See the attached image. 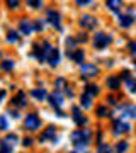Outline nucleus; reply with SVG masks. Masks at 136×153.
Masks as SVG:
<instances>
[{"label":"nucleus","instance_id":"nucleus-20","mask_svg":"<svg viewBox=\"0 0 136 153\" xmlns=\"http://www.w3.org/2000/svg\"><path fill=\"white\" fill-rule=\"evenodd\" d=\"M128 148H129V146H128V143H126V141H119L117 145H116V152H117V153H126V152H128Z\"/></svg>","mask_w":136,"mask_h":153},{"label":"nucleus","instance_id":"nucleus-38","mask_svg":"<svg viewBox=\"0 0 136 153\" xmlns=\"http://www.w3.org/2000/svg\"><path fill=\"white\" fill-rule=\"evenodd\" d=\"M34 29L41 31V29H43V22H36V24H34Z\"/></svg>","mask_w":136,"mask_h":153},{"label":"nucleus","instance_id":"nucleus-4","mask_svg":"<svg viewBox=\"0 0 136 153\" xmlns=\"http://www.w3.org/2000/svg\"><path fill=\"white\" fill-rule=\"evenodd\" d=\"M24 126H26V129H29V131H36L39 126H41V121H39V117L36 114H29L26 117V121H24Z\"/></svg>","mask_w":136,"mask_h":153},{"label":"nucleus","instance_id":"nucleus-10","mask_svg":"<svg viewBox=\"0 0 136 153\" xmlns=\"http://www.w3.org/2000/svg\"><path fill=\"white\" fill-rule=\"evenodd\" d=\"M19 27H21V33L22 34H31L34 31L33 21H27V19H22L21 24H19Z\"/></svg>","mask_w":136,"mask_h":153},{"label":"nucleus","instance_id":"nucleus-19","mask_svg":"<svg viewBox=\"0 0 136 153\" xmlns=\"http://www.w3.org/2000/svg\"><path fill=\"white\" fill-rule=\"evenodd\" d=\"M121 5H123V4H121L119 0H109V2H107V7L111 9V10H114V12L119 10Z\"/></svg>","mask_w":136,"mask_h":153},{"label":"nucleus","instance_id":"nucleus-28","mask_svg":"<svg viewBox=\"0 0 136 153\" xmlns=\"http://www.w3.org/2000/svg\"><path fill=\"white\" fill-rule=\"evenodd\" d=\"M66 87H68V85H66L65 78H58V80H56V88H63V90H65Z\"/></svg>","mask_w":136,"mask_h":153},{"label":"nucleus","instance_id":"nucleus-24","mask_svg":"<svg viewBox=\"0 0 136 153\" xmlns=\"http://www.w3.org/2000/svg\"><path fill=\"white\" fill-rule=\"evenodd\" d=\"M0 68H2V70H5V71L12 70V68H14V61H12V60L2 61V65H0Z\"/></svg>","mask_w":136,"mask_h":153},{"label":"nucleus","instance_id":"nucleus-14","mask_svg":"<svg viewBox=\"0 0 136 153\" xmlns=\"http://www.w3.org/2000/svg\"><path fill=\"white\" fill-rule=\"evenodd\" d=\"M31 95H33V97H36L38 100H43V99L48 97V94H46V90H44V88H33V90H31Z\"/></svg>","mask_w":136,"mask_h":153},{"label":"nucleus","instance_id":"nucleus-30","mask_svg":"<svg viewBox=\"0 0 136 153\" xmlns=\"http://www.w3.org/2000/svg\"><path fill=\"white\" fill-rule=\"evenodd\" d=\"M128 116H131V117H135V119H136V105H129V109H128Z\"/></svg>","mask_w":136,"mask_h":153},{"label":"nucleus","instance_id":"nucleus-6","mask_svg":"<svg viewBox=\"0 0 136 153\" xmlns=\"http://www.w3.org/2000/svg\"><path fill=\"white\" fill-rule=\"evenodd\" d=\"M49 102H51V105L56 107V109H60L61 105H63V95H61L60 90H54V92L49 95Z\"/></svg>","mask_w":136,"mask_h":153},{"label":"nucleus","instance_id":"nucleus-22","mask_svg":"<svg viewBox=\"0 0 136 153\" xmlns=\"http://www.w3.org/2000/svg\"><path fill=\"white\" fill-rule=\"evenodd\" d=\"M85 94H88L90 97H94V95H97V94H99V87H97V85H87Z\"/></svg>","mask_w":136,"mask_h":153},{"label":"nucleus","instance_id":"nucleus-3","mask_svg":"<svg viewBox=\"0 0 136 153\" xmlns=\"http://www.w3.org/2000/svg\"><path fill=\"white\" fill-rule=\"evenodd\" d=\"M109 43H111V36H107V34L97 33L94 36V46L97 49H104L106 46H109Z\"/></svg>","mask_w":136,"mask_h":153},{"label":"nucleus","instance_id":"nucleus-31","mask_svg":"<svg viewBox=\"0 0 136 153\" xmlns=\"http://www.w3.org/2000/svg\"><path fill=\"white\" fill-rule=\"evenodd\" d=\"M0 129H7V119L4 116H0Z\"/></svg>","mask_w":136,"mask_h":153},{"label":"nucleus","instance_id":"nucleus-1","mask_svg":"<svg viewBox=\"0 0 136 153\" xmlns=\"http://www.w3.org/2000/svg\"><path fill=\"white\" fill-rule=\"evenodd\" d=\"M90 138H92V133L88 129H77V131L71 133V141L75 146H87L90 143Z\"/></svg>","mask_w":136,"mask_h":153},{"label":"nucleus","instance_id":"nucleus-41","mask_svg":"<svg viewBox=\"0 0 136 153\" xmlns=\"http://www.w3.org/2000/svg\"><path fill=\"white\" fill-rule=\"evenodd\" d=\"M4 97H5V92H0V100H2Z\"/></svg>","mask_w":136,"mask_h":153},{"label":"nucleus","instance_id":"nucleus-39","mask_svg":"<svg viewBox=\"0 0 136 153\" xmlns=\"http://www.w3.org/2000/svg\"><path fill=\"white\" fill-rule=\"evenodd\" d=\"M78 41H82V43H85V41H87V36H80V38H78Z\"/></svg>","mask_w":136,"mask_h":153},{"label":"nucleus","instance_id":"nucleus-36","mask_svg":"<svg viewBox=\"0 0 136 153\" xmlns=\"http://www.w3.org/2000/svg\"><path fill=\"white\" fill-rule=\"evenodd\" d=\"M22 145H24V146H31V145H33V140H31V138H26V140L22 141Z\"/></svg>","mask_w":136,"mask_h":153},{"label":"nucleus","instance_id":"nucleus-29","mask_svg":"<svg viewBox=\"0 0 136 153\" xmlns=\"http://www.w3.org/2000/svg\"><path fill=\"white\" fill-rule=\"evenodd\" d=\"M27 5L38 9V7H43V2H39V0H29V2H27Z\"/></svg>","mask_w":136,"mask_h":153},{"label":"nucleus","instance_id":"nucleus-8","mask_svg":"<svg viewBox=\"0 0 136 153\" xmlns=\"http://www.w3.org/2000/svg\"><path fill=\"white\" fill-rule=\"evenodd\" d=\"M131 129V126L126 123V121L119 119V121H116L114 123V133L116 134H121V133H128Z\"/></svg>","mask_w":136,"mask_h":153},{"label":"nucleus","instance_id":"nucleus-33","mask_svg":"<svg viewBox=\"0 0 136 153\" xmlns=\"http://www.w3.org/2000/svg\"><path fill=\"white\" fill-rule=\"evenodd\" d=\"M7 5L10 7V9H16V7H19V2H17V0H9Z\"/></svg>","mask_w":136,"mask_h":153},{"label":"nucleus","instance_id":"nucleus-27","mask_svg":"<svg viewBox=\"0 0 136 153\" xmlns=\"http://www.w3.org/2000/svg\"><path fill=\"white\" fill-rule=\"evenodd\" d=\"M97 153H111V148H109L107 145H104V143H100V145H99Z\"/></svg>","mask_w":136,"mask_h":153},{"label":"nucleus","instance_id":"nucleus-40","mask_svg":"<svg viewBox=\"0 0 136 153\" xmlns=\"http://www.w3.org/2000/svg\"><path fill=\"white\" fill-rule=\"evenodd\" d=\"M73 153H88V152H85V150H83V152H82V150H75Z\"/></svg>","mask_w":136,"mask_h":153},{"label":"nucleus","instance_id":"nucleus-18","mask_svg":"<svg viewBox=\"0 0 136 153\" xmlns=\"http://www.w3.org/2000/svg\"><path fill=\"white\" fill-rule=\"evenodd\" d=\"M90 105H92V97L88 94H83V97H82V107L83 109H88Z\"/></svg>","mask_w":136,"mask_h":153},{"label":"nucleus","instance_id":"nucleus-16","mask_svg":"<svg viewBox=\"0 0 136 153\" xmlns=\"http://www.w3.org/2000/svg\"><path fill=\"white\" fill-rule=\"evenodd\" d=\"M107 85H109V88H112V90H117L119 88V78L117 76H109L107 78Z\"/></svg>","mask_w":136,"mask_h":153},{"label":"nucleus","instance_id":"nucleus-2","mask_svg":"<svg viewBox=\"0 0 136 153\" xmlns=\"http://www.w3.org/2000/svg\"><path fill=\"white\" fill-rule=\"evenodd\" d=\"M17 143V136L16 134H7L2 141H0V153H10L14 150Z\"/></svg>","mask_w":136,"mask_h":153},{"label":"nucleus","instance_id":"nucleus-37","mask_svg":"<svg viewBox=\"0 0 136 153\" xmlns=\"http://www.w3.org/2000/svg\"><path fill=\"white\" fill-rule=\"evenodd\" d=\"M121 76H123L124 80H129V78H131V76H129V71H128V70H124V71H123V73H121Z\"/></svg>","mask_w":136,"mask_h":153},{"label":"nucleus","instance_id":"nucleus-21","mask_svg":"<svg viewBox=\"0 0 136 153\" xmlns=\"http://www.w3.org/2000/svg\"><path fill=\"white\" fill-rule=\"evenodd\" d=\"M34 56H36L39 61H43V46H39V44H34Z\"/></svg>","mask_w":136,"mask_h":153},{"label":"nucleus","instance_id":"nucleus-7","mask_svg":"<svg viewBox=\"0 0 136 153\" xmlns=\"http://www.w3.org/2000/svg\"><path fill=\"white\" fill-rule=\"evenodd\" d=\"M48 21H49V24H53L56 29H61V24H60L61 17H60V14H58L56 10H53V9H49L48 10Z\"/></svg>","mask_w":136,"mask_h":153},{"label":"nucleus","instance_id":"nucleus-23","mask_svg":"<svg viewBox=\"0 0 136 153\" xmlns=\"http://www.w3.org/2000/svg\"><path fill=\"white\" fill-rule=\"evenodd\" d=\"M83 51H82V49H77L75 53H73V56H71V58H73V60L77 61V63H82V61H83Z\"/></svg>","mask_w":136,"mask_h":153},{"label":"nucleus","instance_id":"nucleus-17","mask_svg":"<svg viewBox=\"0 0 136 153\" xmlns=\"http://www.w3.org/2000/svg\"><path fill=\"white\" fill-rule=\"evenodd\" d=\"M121 26L123 27H129V26H133V17L131 16H121Z\"/></svg>","mask_w":136,"mask_h":153},{"label":"nucleus","instance_id":"nucleus-13","mask_svg":"<svg viewBox=\"0 0 136 153\" xmlns=\"http://www.w3.org/2000/svg\"><path fill=\"white\" fill-rule=\"evenodd\" d=\"M73 119H75V123H77L78 126L87 124V119H85V117L80 114V109H78V107H73Z\"/></svg>","mask_w":136,"mask_h":153},{"label":"nucleus","instance_id":"nucleus-32","mask_svg":"<svg viewBox=\"0 0 136 153\" xmlns=\"http://www.w3.org/2000/svg\"><path fill=\"white\" fill-rule=\"evenodd\" d=\"M97 114H99V116H102V117H106L109 112H107V109H106V107H99V109H97Z\"/></svg>","mask_w":136,"mask_h":153},{"label":"nucleus","instance_id":"nucleus-25","mask_svg":"<svg viewBox=\"0 0 136 153\" xmlns=\"http://www.w3.org/2000/svg\"><path fill=\"white\" fill-rule=\"evenodd\" d=\"M7 41H9V43H17V41H19V34L14 33V31H12V33H9V36H7Z\"/></svg>","mask_w":136,"mask_h":153},{"label":"nucleus","instance_id":"nucleus-35","mask_svg":"<svg viewBox=\"0 0 136 153\" xmlns=\"http://www.w3.org/2000/svg\"><path fill=\"white\" fill-rule=\"evenodd\" d=\"M90 4V0H77V5H88Z\"/></svg>","mask_w":136,"mask_h":153},{"label":"nucleus","instance_id":"nucleus-26","mask_svg":"<svg viewBox=\"0 0 136 153\" xmlns=\"http://www.w3.org/2000/svg\"><path fill=\"white\" fill-rule=\"evenodd\" d=\"M126 83H128V87H129V92L135 94L136 92V82L133 80V78H129V80H126Z\"/></svg>","mask_w":136,"mask_h":153},{"label":"nucleus","instance_id":"nucleus-15","mask_svg":"<svg viewBox=\"0 0 136 153\" xmlns=\"http://www.w3.org/2000/svg\"><path fill=\"white\" fill-rule=\"evenodd\" d=\"M12 102H14L17 107H24V105H26V94H24V92H19V95H17V97L14 99Z\"/></svg>","mask_w":136,"mask_h":153},{"label":"nucleus","instance_id":"nucleus-5","mask_svg":"<svg viewBox=\"0 0 136 153\" xmlns=\"http://www.w3.org/2000/svg\"><path fill=\"white\" fill-rule=\"evenodd\" d=\"M56 140V128L54 126H49L44 129V133L39 136V141L44 143V141H54Z\"/></svg>","mask_w":136,"mask_h":153},{"label":"nucleus","instance_id":"nucleus-9","mask_svg":"<svg viewBox=\"0 0 136 153\" xmlns=\"http://www.w3.org/2000/svg\"><path fill=\"white\" fill-rule=\"evenodd\" d=\"M95 24H97L95 17H92V16H82V19H80V26H82V27L92 29V27H95Z\"/></svg>","mask_w":136,"mask_h":153},{"label":"nucleus","instance_id":"nucleus-12","mask_svg":"<svg viewBox=\"0 0 136 153\" xmlns=\"http://www.w3.org/2000/svg\"><path fill=\"white\" fill-rule=\"evenodd\" d=\"M48 63L51 66H56L58 63H60V53H58V49L53 48L51 49V53L48 55Z\"/></svg>","mask_w":136,"mask_h":153},{"label":"nucleus","instance_id":"nucleus-11","mask_svg":"<svg viewBox=\"0 0 136 153\" xmlns=\"http://www.w3.org/2000/svg\"><path fill=\"white\" fill-rule=\"evenodd\" d=\"M82 73L85 76H95L99 73V70H97L95 65H85V63H83V65H82Z\"/></svg>","mask_w":136,"mask_h":153},{"label":"nucleus","instance_id":"nucleus-42","mask_svg":"<svg viewBox=\"0 0 136 153\" xmlns=\"http://www.w3.org/2000/svg\"><path fill=\"white\" fill-rule=\"evenodd\" d=\"M135 65H136V58H135Z\"/></svg>","mask_w":136,"mask_h":153},{"label":"nucleus","instance_id":"nucleus-34","mask_svg":"<svg viewBox=\"0 0 136 153\" xmlns=\"http://www.w3.org/2000/svg\"><path fill=\"white\" fill-rule=\"evenodd\" d=\"M129 51L133 53V56L136 58V43H129Z\"/></svg>","mask_w":136,"mask_h":153}]
</instances>
